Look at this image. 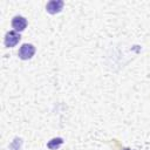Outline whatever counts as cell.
Listing matches in <instances>:
<instances>
[{"label": "cell", "instance_id": "cell-4", "mask_svg": "<svg viewBox=\"0 0 150 150\" xmlns=\"http://www.w3.org/2000/svg\"><path fill=\"white\" fill-rule=\"evenodd\" d=\"M12 27L16 32H22L27 27V20L21 15H16L12 20Z\"/></svg>", "mask_w": 150, "mask_h": 150}, {"label": "cell", "instance_id": "cell-5", "mask_svg": "<svg viewBox=\"0 0 150 150\" xmlns=\"http://www.w3.org/2000/svg\"><path fill=\"white\" fill-rule=\"evenodd\" d=\"M62 144H63V139H62L61 137H56V138H52V139L47 143V146H48L49 149L55 150V149H59Z\"/></svg>", "mask_w": 150, "mask_h": 150}, {"label": "cell", "instance_id": "cell-3", "mask_svg": "<svg viewBox=\"0 0 150 150\" xmlns=\"http://www.w3.org/2000/svg\"><path fill=\"white\" fill-rule=\"evenodd\" d=\"M62 7H63V1L61 0H52L46 5V9L49 14H56L61 12Z\"/></svg>", "mask_w": 150, "mask_h": 150}, {"label": "cell", "instance_id": "cell-1", "mask_svg": "<svg viewBox=\"0 0 150 150\" xmlns=\"http://www.w3.org/2000/svg\"><path fill=\"white\" fill-rule=\"evenodd\" d=\"M20 39H21V36L16 30H11V32L6 33L4 43H5V46L7 48H12V47H14V46H16L19 43Z\"/></svg>", "mask_w": 150, "mask_h": 150}, {"label": "cell", "instance_id": "cell-2", "mask_svg": "<svg viewBox=\"0 0 150 150\" xmlns=\"http://www.w3.org/2000/svg\"><path fill=\"white\" fill-rule=\"evenodd\" d=\"M35 53V47L30 43H25L19 49V57L22 60H29Z\"/></svg>", "mask_w": 150, "mask_h": 150}, {"label": "cell", "instance_id": "cell-6", "mask_svg": "<svg viewBox=\"0 0 150 150\" xmlns=\"http://www.w3.org/2000/svg\"><path fill=\"white\" fill-rule=\"evenodd\" d=\"M125 150H129V149H125Z\"/></svg>", "mask_w": 150, "mask_h": 150}]
</instances>
